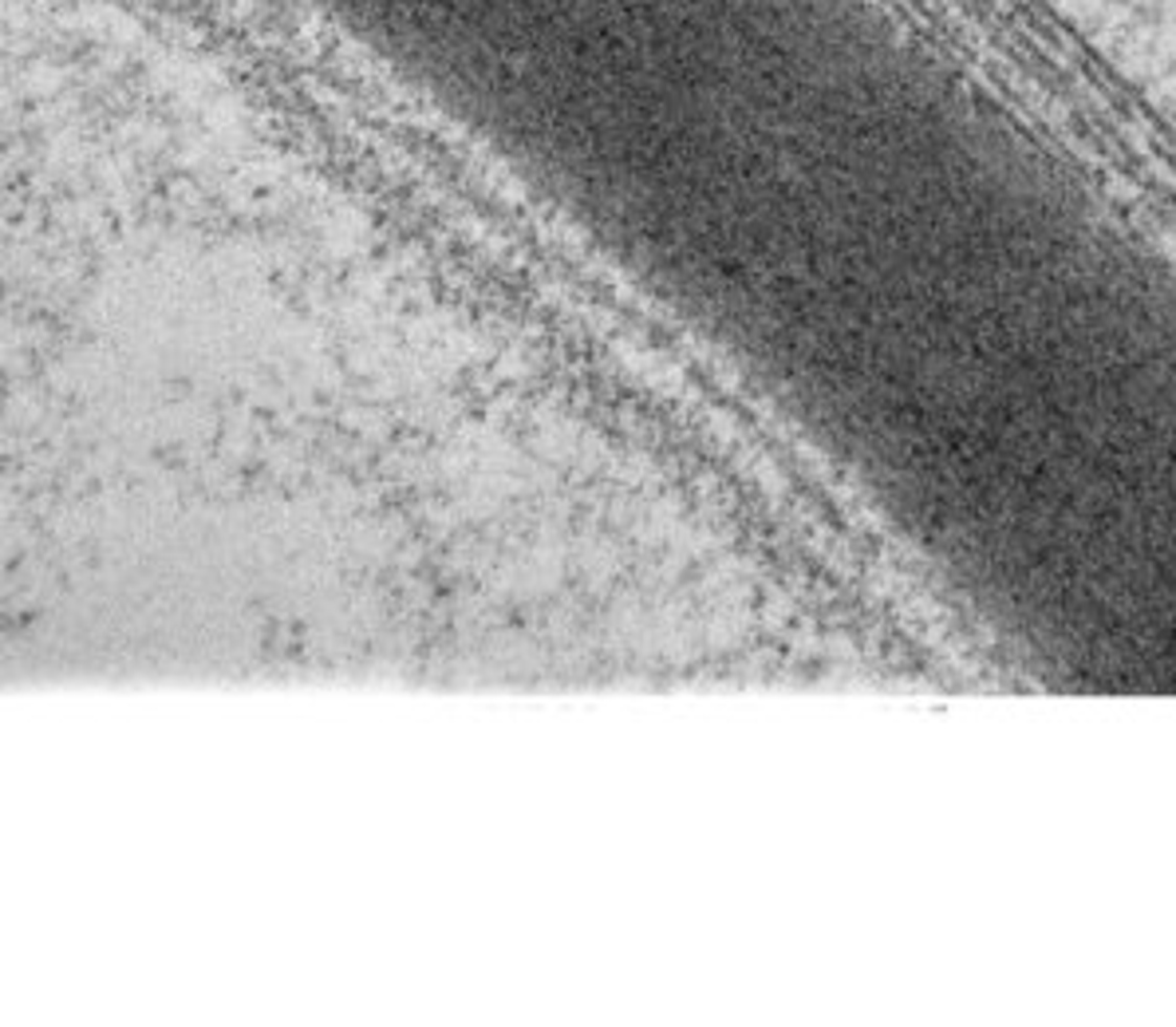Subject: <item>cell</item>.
Returning a JSON list of instances; mask_svg holds the SVG:
<instances>
[{"label":"cell","instance_id":"6da1fadb","mask_svg":"<svg viewBox=\"0 0 1176 1027\" xmlns=\"http://www.w3.org/2000/svg\"><path fill=\"white\" fill-rule=\"evenodd\" d=\"M1169 71H1173V75H1176V60H1173V68H1169Z\"/></svg>","mask_w":1176,"mask_h":1027}]
</instances>
